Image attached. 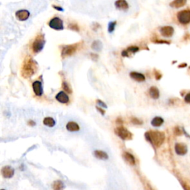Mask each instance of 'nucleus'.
Segmentation results:
<instances>
[{"label": "nucleus", "mask_w": 190, "mask_h": 190, "mask_svg": "<svg viewBox=\"0 0 190 190\" xmlns=\"http://www.w3.org/2000/svg\"><path fill=\"white\" fill-rule=\"evenodd\" d=\"M145 138L154 147L159 148L165 141V134L159 131H148L145 133Z\"/></svg>", "instance_id": "obj_1"}, {"label": "nucleus", "mask_w": 190, "mask_h": 190, "mask_svg": "<svg viewBox=\"0 0 190 190\" xmlns=\"http://www.w3.org/2000/svg\"><path fill=\"white\" fill-rule=\"evenodd\" d=\"M37 65L31 57H27L24 60L21 69V74L24 78H30L35 74Z\"/></svg>", "instance_id": "obj_2"}, {"label": "nucleus", "mask_w": 190, "mask_h": 190, "mask_svg": "<svg viewBox=\"0 0 190 190\" xmlns=\"http://www.w3.org/2000/svg\"><path fill=\"white\" fill-rule=\"evenodd\" d=\"M45 40L44 35L39 34L36 37L34 41H33V45H32V49L33 51L36 53L40 52L42 50L43 48L45 46Z\"/></svg>", "instance_id": "obj_3"}, {"label": "nucleus", "mask_w": 190, "mask_h": 190, "mask_svg": "<svg viewBox=\"0 0 190 190\" xmlns=\"http://www.w3.org/2000/svg\"><path fill=\"white\" fill-rule=\"evenodd\" d=\"M79 44H72V45H65L62 48V52H61V56L62 58H65V57H70L71 55H74L76 51L78 49Z\"/></svg>", "instance_id": "obj_4"}, {"label": "nucleus", "mask_w": 190, "mask_h": 190, "mask_svg": "<svg viewBox=\"0 0 190 190\" xmlns=\"http://www.w3.org/2000/svg\"><path fill=\"white\" fill-rule=\"evenodd\" d=\"M115 133L123 140H130L132 139V137H133V134L123 126H119L115 128Z\"/></svg>", "instance_id": "obj_5"}, {"label": "nucleus", "mask_w": 190, "mask_h": 190, "mask_svg": "<svg viewBox=\"0 0 190 190\" xmlns=\"http://www.w3.org/2000/svg\"><path fill=\"white\" fill-rule=\"evenodd\" d=\"M178 22L182 25H187L190 23V10H183L177 13Z\"/></svg>", "instance_id": "obj_6"}, {"label": "nucleus", "mask_w": 190, "mask_h": 190, "mask_svg": "<svg viewBox=\"0 0 190 190\" xmlns=\"http://www.w3.org/2000/svg\"><path fill=\"white\" fill-rule=\"evenodd\" d=\"M48 25L51 28L56 30V31H62L64 29L63 22L59 17H53V19H51L49 22Z\"/></svg>", "instance_id": "obj_7"}, {"label": "nucleus", "mask_w": 190, "mask_h": 190, "mask_svg": "<svg viewBox=\"0 0 190 190\" xmlns=\"http://www.w3.org/2000/svg\"><path fill=\"white\" fill-rule=\"evenodd\" d=\"M175 150L176 154H178V155H185L188 152L187 145L182 143V142H178V143L175 144Z\"/></svg>", "instance_id": "obj_8"}, {"label": "nucleus", "mask_w": 190, "mask_h": 190, "mask_svg": "<svg viewBox=\"0 0 190 190\" xmlns=\"http://www.w3.org/2000/svg\"><path fill=\"white\" fill-rule=\"evenodd\" d=\"M160 31L163 37H171L173 36L174 32H175V30H174L173 27L169 26V25H166V26L162 27L160 29Z\"/></svg>", "instance_id": "obj_9"}, {"label": "nucleus", "mask_w": 190, "mask_h": 190, "mask_svg": "<svg viewBox=\"0 0 190 190\" xmlns=\"http://www.w3.org/2000/svg\"><path fill=\"white\" fill-rule=\"evenodd\" d=\"M2 175L5 178H11L14 175V169L9 166H5L2 168Z\"/></svg>", "instance_id": "obj_10"}, {"label": "nucleus", "mask_w": 190, "mask_h": 190, "mask_svg": "<svg viewBox=\"0 0 190 190\" xmlns=\"http://www.w3.org/2000/svg\"><path fill=\"white\" fill-rule=\"evenodd\" d=\"M16 17L19 21H26L30 17V12L27 10H19L16 12Z\"/></svg>", "instance_id": "obj_11"}, {"label": "nucleus", "mask_w": 190, "mask_h": 190, "mask_svg": "<svg viewBox=\"0 0 190 190\" xmlns=\"http://www.w3.org/2000/svg\"><path fill=\"white\" fill-rule=\"evenodd\" d=\"M33 92L36 96L41 97L43 94V89H42V85L40 81H35L32 84Z\"/></svg>", "instance_id": "obj_12"}, {"label": "nucleus", "mask_w": 190, "mask_h": 190, "mask_svg": "<svg viewBox=\"0 0 190 190\" xmlns=\"http://www.w3.org/2000/svg\"><path fill=\"white\" fill-rule=\"evenodd\" d=\"M56 100L61 103L66 104L69 102V97L65 92H59L58 94L56 95Z\"/></svg>", "instance_id": "obj_13"}, {"label": "nucleus", "mask_w": 190, "mask_h": 190, "mask_svg": "<svg viewBox=\"0 0 190 190\" xmlns=\"http://www.w3.org/2000/svg\"><path fill=\"white\" fill-rule=\"evenodd\" d=\"M115 8L120 11H127L128 9V4L126 0H117L114 3Z\"/></svg>", "instance_id": "obj_14"}, {"label": "nucleus", "mask_w": 190, "mask_h": 190, "mask_svg": "<svg viewBox=\"0 0 190 190\" xmlns=\"http://www.w3.org/2000/svg\"><path fill=\"white\" fill-rule=\"evenodd\" d=\"M122 156H123L124 160H126L129 165L134 166L136 164L135 158L134 157V155L132 154H131L128 152H123V154H122Z\"/></svg>", "instance_id": "obj_15"}, {"label": "nucleus", "mask_w": 190, "mask_h": 190, "mask_svg": "<svg viewBox=\"0 0 190 190\" xmlns=\"http://www.w3.org/2000/svg\"><path fill=\"white\" fill-rule=\"evenodd\" d=\"M129 76L131 78H132L137 82H144L146 80V77L144 74H141V73L136 72V71H132L129 74Z\"/></svg>", "instance_id": "obj_16"}, {"label": "nucleus", "mask_w": 190, "mask_h": 190, "mask_svg": "<svg viewBox=\"0 0 190 190\" xmlns=\"http://www.w3.org/2000/svg\"><path fill=\"white\" fill-rule=\"evenodd\" d=\"M148 94H149V96L151 97L152 99H154V100H158V99L160 98L159 89L155 86H152L151 88H149V90H148Z\"/></svg>", "instance_id": "obj_17"}, {"label": "nucleus", "mask_w": 190, "mask_h": 190, "mask_svg": "<svg viewBox=\"0 0 190 190\" xmlns=\"http://www.w3.org/2000/svg\"><path fill=\"white\" fill-rule=\"evenodd\" d=\"M187 4V0H173L172 2H170L169 6L174 8H180L183 7Z\"/></svg>", "instance_id": "obj_18"}, {"label": "nucleus", "mask_w": 190, "mask_h": 190, "mask_svg": "<svg viewBox=\"0 0 190 190\" xmlns=\"http://www.w3.org/2000/svg\"><path fill=\"white\" fill-rule=\"evenodd\" d=\"M66 128L67 130L69 131V132H74L80 130V126H79L78 123H77V122H75L74 121H70L67 123Z\"/></svg>", "instance_id": "obj_19"}, {"label": "nucleus", "mask_w": 190, "mask_h": 190, "mask_svg": "<svg viewBox=\"0 0 190 190\" xmlns=\"http://www.w3.org/2000/svg\"><path fill=\"white\" fill-rule=\"evenodd\" d=\"M94 155L95 158L100 160H107L108 158V154L101 150H95L94 152Z\"/></svg>", "instance_id": "obj_20"}, {"label": "nucleus", "mask_w": 190, "mask_h": 190, "mask_svg": "<svg viewBox=\"0 0 190 190\" xmlns=\"http://www.w3.org/2000/svg\"><path fill=\"white\" fill-rule=\"evenodd\" d=\"M164 122L163 119L161 118V117H155L152 119L151 124L152 126H154V127H160V126H162L163 123Z\"/></svg>", "instance_id": "obj_21"}, {"label": "nucleus", "mask_w": 190, "mask_h": 190, "mask_svg": "<svg viewBox=\"0 0 190 190\" xmlns=\"http://www.w3.org/2000/svg\"><path fill=\"white\" fill-rule=\"evenodd\" d=\"M43 124L45 126H48V127H53L56 124V122H55L54 119L53 118H51V117H47V118H44L43 120Z\"/></svg>", "instance_id": "obj_22"}, {"label": "nucleus", "mask_w": 190, "mask_h": 190, "mask_svg": "<svg viewBox=\"0 0 190 190\" xmlns=\"http://www.w3.org/2000/svg\"><path fill=\"white\" fill-rule=\"evenodd\" d=\"M102 42H101L100 40H96L93 42L92 45V48L93 50L96 51H101V49H102Z\"/></svg>", "instance_id": "obj_23"}, {"label": "nucleus", "mask_w": 190, "mask_h": 190, "mask_svg": "<svg viewBox=\"0 0 190 190\" xmlns=\"http://www.w3.org/2000/svg\"><path fill=\"white\" fill-rule=\"evenodd\" d=\"M52 188L55 190H60L64 188V185L61 181H56L52 183Z\"/></svg>", "instance_id": "obj_24"}, {"label": "nucleus", "mask_w": 190, "mask_h": 190, "mask_svg": "<svg viewBox=\"0 0 190 190\" xmlns=\"http://www.w3.org/2000/svg\"><path fill=\"white\" fill-rule=\"evenodd\" d=\"M116 25H117V22L116 21L110 22L108 23V32L112 33L113 31H114V29H115Z\"/></svg>", "instance_id": "obj_25"}, {"label": "nucleus", "mask_w": 190, "mask_h": 190, "mask_svg": "<svg viewBox=\"0 0 190 190\" xmlns=\"http://www.w3.org/2000/svg\"><path fill=\"white\" fill-rule=\"evenodd\" d=\"M62 88L64 89V90L65 91V92H67V93H68V94H71V93H72V90H71V87L69 86L68 83L67 82H65V81H64V82H62Z\"/></svg>", "instance_id": "obj_26"}, {"label": "nucleus", "mask_w": 190, "mask_h": 190, "mask_svg": "<svg viewBox=\"0 0 190 190\" xmlns=\"http://www.w3.org/2000/svg\"><path fill=\"white\" fill-rule=\"evenodd\" d=\"M126 51H128V53H134L136 52H138L139 51V47L138 46H130L128 47Z\"/></svg>", "instance_id": "obj_27"}, {"label": "nucleus", "mask_w": 190, "mask_h": 190, "mask_svg": "<svg viewBox=\"0 0 190 190\" xmlns=\"http://www.w3.org/2000/svg\"><path fill=\"white\" fill-rule=\"evenodd\" d=\"M183 133V128H181L180 127H178V126H176V127L174 128V134L176 136H181Z\"/></svg>", "instance_id": "obj_28"}, {"label": "nucleus", "mask_w": 190, "mask_h": 190, "mask_svg": "<svg viewBox=\"0 0 190 190\" xmlns=\"http://www.w3.org/2000/svg\"><path fill=\"white\" fill-rule=\"evenodd\" d=\"M131 121L132 122L134 125H142V120H140V119L136 118H132L131 119Z\"/></svg>", "instance_id": "obj_29"}, {"label": "nucleus", "mask_w": 190, "mask_h": 190, "mask_svg": "<svg viewBox=\"0 0 190 190\" xmlns=\"http://www.w3.org/2000/svg\"><path fill=\"white\" fill-rule=\"evenodd\" d=\"M69 28L73 30V31H79L80 30H79V27L78 25H77V24H71V25H69Z\"/></svg>", "instance_id": "obj_30"}, {"label": "nucleus", "mask_w": 190, "mask_h": 190, "mask_svg": "<svg viewBox=\"0 0 190 190\" xmlns=\"http://www.w3.org/2000/svg\"><path fill=\"white\" fill-rule=\"evenodd\" d=\"M152 42L154 43H158V44H170L169 42L165 40H159V39H154Z\"/></svg>", "instance_id": "obj_31"}, {"label": "nucleus", "mask_w": 190, "mask_h": 190, "mask_svg": "<svg viewBox=\"0 0 190 190\" xmlns=\"http://www.w3.org/2000/svg\"><path fill=\"white\" fill-rule=\"evenodd\" d=\"M97 102H98V106H99L102 107V108H107L106 104L105 103V102H102V100H97Z\"/></svg>", "instance_id": "obj_32"}, {"label": "nucleus", "mask_w": 190, "mask_h": 190, "mask_svg": "<svg viewBox=\"0 0 190 190\" xmlns=\"http://www.w3.org/2000/svg\"><path fill=\"white\" fill-rule=\"evenodd\" d=\"M154 76H155L156 80H160V79H161V77H162V74H160V73L159 72V71H156V70H155V71H154Z\"/></svg>", "instance_id": "obj_33"}, {"label": "nucleus", "mask_w": 190, "mask_h": 190, "mask_svg": "<svg viewBox=\"0 0 190 190\" xmlns=\"http://www.w3.org/2000/svg\"><path fill=\"white\" fill-rule=\"evenodd\" d=\"M97 110H98V112L100 113V114H102V115H104L105 113H106V112H105V110H103L102 108V107H100V106H97Z\"/></svg>", "instance_id": "obj_34"}, {"label": "nucleus", "mask_w": 190, "mask_h": 190, "mask_svg": "<svg viewBox=\"0 0 190 190\" xmlns=\"http://www.w3.org/2000/svg\"><path fill=\"white\" fill-rule=\"evenodd\" d=\"M184 101H185L186 102H187V103L190 104V93L186 95L185 98H184Z\"/></svg>", "instance_id": "obj_35"}, {"label": "nucleus", "mask_w": 190, "mask_h": 190, "mask_svg": "<svg viewBox=\"0 0 190 190\" xmlns=\"http://www.w3.org/2000/svg\"><path fill=\"white\" fill-rule=\"evenodd\" d=\"M52 7L54 9H56L57 11H64L62 7H59V6H57V5H52Z\"/></svg>", "instance_id": "obj_36"}, {"label": "nucleus", "mask_w": 190, "mask_h": 190, "mask_svg": "<svg viewBox=\"0 0 190 190\" xmlns=\"http://www.w3.org/2000/svg\"><path fill=\"white\" fill-rule=\"evenodd\" d=\"M116 122H117V124L118 125H122V123H123V121H122V120L121 118H118L117 119V120H116Z\"/></svg>", "instance_id": "obj_37"}, {"label": "nucleus", "mask_w": 190, "mask_h": 190, "mask_svg": "<svg viewBox=\"0 0 190 190\" xmlns=\"http://www.w3.org/2000/svg\"><path fill=\"white\" fill-rule=\"evenodd\" d=\"M28 126H34L36 125V122L33 121V120H29L28 122Z\"/></svg>", "instance_id": "obj_38"}, {"label": "nucleus", "mask_w": 190, "mask_h": 190, "mask_svg": "<svg viewBox=\"0 0 190 190\" xmlns=\"http://www.w3.org/2000/svg\"><path fill=\"white\" fill-rule=\"evenodd\" d=\"M187 63H183V64H181V65H180L179 66H178V68H185V67H187Z\"/></svg>", "instance_id": "obj_39"}]
</instances>
